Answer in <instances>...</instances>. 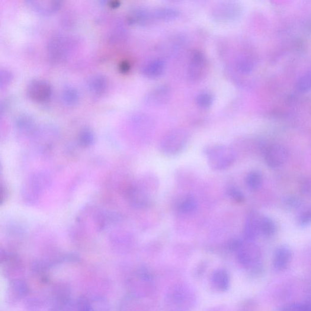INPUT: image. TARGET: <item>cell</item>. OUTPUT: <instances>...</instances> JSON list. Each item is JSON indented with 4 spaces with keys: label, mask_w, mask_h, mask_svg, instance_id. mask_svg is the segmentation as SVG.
<instances>
[{
    "label": "cell",
    "mask_w": 311,
    "mask_h": 311,
    "mask_svg": "<svg viewBox=\"0 0 311 311\" xmlns=\"http://www.w3.org/2000/svg\"><path fill=\"white\" fill-rule=\"evenodd\" d=\"M17 126L21 130H27L34 126V121L33 118L28 114H21L16 120Z\"/></svg>",
    "instance_id": "4316f807"
},
{
    "label": "cell",
    "mask_w": 311,
    "mask_h": 311,
    "mask_svg": "<svg viewBox=\"0 0 311 311\" xmlns=\"http://www.w3.org/2000/svg\"><path fill=\"white\" fill-rule=\"evenodd\" d=\"M285 206L288 208H296L300 206V201L299 199H298L296 197H288L285 199L284 201Z\"/></svg>",
    "instance_id": "d6a6232c"
},
{
    "label": "cell",
    "mask_w": 311,
    "mask_h": 311,
    "mask_svg": "<svg viewBox=\"0 0 311 311\" xmlns=\"http://www.w3.org/2000/svg\"><path fill=\"white\" fill-rule=\"evenodd\" d=\"M121 5V2L119 1H111L109 3L108 6H110L111 8L115 9L117 8Z\"/></svg>",
    "instance_id": "e575fe53"
},
{
    "label": "cell",
    "mask_w": 311,
    "mask_h": 311,
    "mask_svg": "<svg viewBox=\"0 0 311 311\" xmlns=\"http://www.w3.org/2000/svg\"><path fill=\"white\" fill-rule=\"evenodd\" d=\"M259 219L260 217L255 213L250 214L247 218L243 228L244 240L246 241L254 242L260 234Z\"/></svg>",
    "instance_id": "5bb4252c"
},
{
    "label": "cell",
    "mask_w": 311,
    "mask_h": 311,
    "mask_svg": "<svg viewBox=\"0 0 311 311\" xmlns=\"http://www.w3.org/2000/svg\"><path fill=\"white\" fill-rule=\"evenodd\" d=\"M14 79L13 74L7 69H2L0 73V87L1 89L6 88L9 85Z\"/></svg>",
    "instance_id": "f546056e"
},
{
    "label": "cell",
    "mask_w": 311,
    "mask_h": 311,
    "mask_svg": "<svg viewBox=\"0 0 311 311\" xmlns=\"http://www.w3.org/2000/svg\"><path fill=\"white\" fill-rule=\"evenodd\" d=\"M242 8L234 2H224L216 5L211 12V17L219 23H230L240 17Z\"/></svg>",
    "instance_id": "52a82bcc"
},
{
    "label": "cell",
    "mask_w": 311,
    "mask_h": 311,
    "mask_svg": "<svg viewBox=\"0 0 311 311\" xmlns=\"http://www.w3.org/2000/svg\"><path fill=\"white\" fill-rule=\"evenodd\" d=\"M26 3L33 11L44 15L55 13L62 6L61 2L55 0H28Z\"/></svg>",
    "instance_id": "7c38bea8"
},
{
    "label": "cell",
    "mask_w": 311,
    "mask_h": 311,
    "mask_svg": "<svg viewBox=\"0 0 311 311\" xmlns=\"http://www.w3.org/2000/svg\"><path fill=\"white\" fill-rule=\"evenodd\" d=\"M236 68L243 75H248L254 68V61L248 56L241 55L236 60Z\"/></svg>",
    "instance_id": "603a6c76"
},
{
    "label": "cell",
    "mask_w": 311,
    "mask_h": 311,
    "mask_svg": "<svg viewBox=\"0 0 311 311\" xmlns=\"http://www.w3.org/2000/svg\"><path fill=\"white\" fill-rule=\"evenodd\" d=\"M127 19L128 23L138 26L147 25L154 21L152 11L141 6L131 9Z\"/></svg>",
    "instance_id": "8fae6325"
},
{
    "label": "cell",
    "mask_w": 311,
    "mask_h": 311,
    "mask_svg": "<svg viewBox=\"0 0 311 311\" xmlns=\"http://www.w3.org/2000/svg\"><path fill=\"white\" fill-rule=\"evenodd\" d=\"M284 311H311V306L303 303L294 304L288 306Z\"/></svg>",
    "instance_id": "1f68e13d"
},
{
    "label": "cell",
    "mask_w": 311,
    "mask_h": 311,
    "mask_svg": "<svg viewBox=\"0 0 311 311\" xmlns=\"http://www.w3.org/2000/svg\"><path fill=\"white\" fill-rule=\"evenodd\" d=\"M87 87L89 92L96 97H101L107 92L109 88L108 80L101 74L92 75L87 82Z\"/></svg>",
    "instance_id": "4fadbf2b"
},
{
    "label": "cell",
    "mask_w": 311,
    "mask_h": 311,
    "mask_svg": "<svg viewBox=\"0 0 311 311\" xmlns=\"http://www.w3.org/2000/svg\"><path fill=\"white\" fill-rule=\"evenodd\" d=\"M154 20L168 21L174 20L179 16L177 9L171 7L158 8L152 11Z\"/></svg>",
    "instance_id": "d6986e66"
},
{
    "label": "cell",
    "mask_w": 311,
    "mask_h": 311,
    "mask_svg": "<svg viewBox=\"0 0 311 311\" xmlns=\"http://www.w3.org/2000/svg\"><path fill=\"white\" fill-rule=\"evenodd\" d=\"M288 157V151L280 144H271L264 150L265 161L271 168H280L287 161Z\"/></svg>",
    "instance_id": "9c48e42d"
},
{
    "label": "cell",
    "mask_w": 311,
    "mask_h": 311,
    "mask_svg": "<svg viewBox=\"0 0 311 311\" xmlns=\"http://www.w3.org/2000/svg\"><path fill=\"white\" fill-rule=\"evenodd\" d=\"M80 99L79 92L75 86L68 85L62 91V99L63 103L69 107H74L78 103Z\"/></svg>",
    "instance_id": "44dd1931"
},
{
    "label": "cell",
    "mask_w": 311,
    "mask_h": 311,
    "mask_svg": "<svg viewBox=\"0 0 311 311\" xmlns=\"http://www.w3.org/2000/svg\"><path fill=\"white\" fill-rule=\"evenodd\" d=\"M166 69V62L162 59L149 61L143 65L142 73L147 78L156 79L161 77Z\"/></svg>",
    "instance_id": "2e32d148"
},
{
    "label": "cell",
    "mask_w": 311,
    "mask_h": 311,
    "mask_svg": "<svg viewBox=\"0 0 311 311\" xmlns=\"http://www.w3.org/2000/svg\"><path fill=\"white\" fill-rule=\"evenodd\" d=\"M197 206L196 199L191 195H185L179 199L176 204V209L179 213L189 214L196 210Z\"/></svg>",
    "instance_id": "ac0fdd59"
},
{
    "label": "cell",
    "mask_w": 311,
    "mask_h": 311,
    "mask_svg": "<svg viewBox=\"0 0 311 311\" xmlns=\"http://www.w3.org/2000/svg\"><path fill=\"white\" fill-rule=\"evenodd\" d=\"M213 102L214 96L210 92L202 91L197 95V105L198 107L204 109V110L210 108Z\"/></svg>",
    "instance_id": "d4e9b609"
},
{
    "label": "cell",
    "mask_w": 311,
    "mask_h": 311,
    "mask_svg": "<svg viewBox=\"0 0 311 311\" xmlns=\"http://www.w3.org/2000/svg\"><path fill=\"white\" fill-rule=\"evenodd\" d=\"M297 223L301 227H306L311 224V206L304 208L297 217Z\"/></svg>",
    "instance_id": "83f0119b"
},
{
    "label": "cell",
    "mask_w": 311,
    "mask_h": 311,
    "mask_svg": "<svg viewBox=\"0 0 311 311\" xmlns=\"http://www.w3.org/2000/svg\"><path fill=\"white\" fill-rule=\"evenodd\" d=\"M208 165L216 171L230 168L235 161V153L230 147L223 145L210 146L205 149Z\"/></svg>",
    "instance_id": "6da1fadb"
},
{
    "label": "cell",
    "mask_w": 311,
    "mask_h": 311,
    "mask_svg": "<svg viewBox=\"0 0 311 311\" xmlns=\"http://www.w3.org/2000/svg\"><path fill=\"white\" fill-rule=\"evenodd\" d=\"M297 89L301 92L308 91L311 89V72L301 77L297 84Z\"/></svg>",
    "instance_id": "f1b7e54d"
},
{
    "label": "cell",
    "mask_w": 311,
    "mask_h": 311,
    "mask_svg": "<svg viewBox=\"0 0 311 311\" xmlns=\"http://www.w3.org/2000/svg\"><path fill=\"white\" fill-rule=\"evenodd\" d=\"M171 90L168 85H162L151 90L145 98L146 103L150 106H160L165 104L171 98Z\"/></svg>",
    "instance_id": "30bf717a"
},
{
    "label": "cell",
    "mask_w": 311,
    "mask_h": 311,
    "mask_svg": "<svg viewBox=\"0 0 311 311\" xmlns=\"http://www.w3.org/2000/svg\"><path fill=\"white\" fill-rule=\"evenodd\" d=\"M207 60L205 54L200 50H195L191 54L187 70V77L190 81L198 82L206 76Z\"/></svg>",
    "instance_id": "8992f818"
},
{
    "label": "cell",
    "mask_w": 311,
    "mask_h": 311,
    "mask_svg": "<svg viewBox=\"0 0 311 311\" xmlns=\"http://www.w3.org/2000/svg\"><path fill=\"white\" fill-rule=\"evenodd\" d=\"M131 69V65L129 61L124 60L120 62L118 65V70L122 74H127L130 71Z\"/></svg>",
    "instance_id": "836d02e7"
},
{
    "label": "cell",
    "mask_w": 311,
    "mask_h": 311,
    "mask_svg": "<svg viewBox=\"0 0 311 311\" xmlns=\"http://www.w3.org/2000/svg\"><path fill=\"white\" fill-rule=\"evenodd\" d=\"M195 303L193 293L185 286L173 288L165 300V311H188Z\"/></svg>",
    "instance_id": "7a4b0ae2"
},
{
    "label": "cell",
    "mask_w": 311,
    "mask_h": 311,
    "mask_svg": "<svg viewBox=\"0 0 311 311\" xmlns=\"http://www.w3.org/2000/svg\"><path fill=\"white\" fill-rule=\"evenodd\" d=\"M213 286L220 291H225L229 287L230 278L228 273L223 269H219L211 277Z\"/></svg>",
    "instance_id": "ffe728a7"
},
{
    "label": "cell",
    "mask_w": 311,
    "mask_h": 311,
    "mask_svg": "<svg viewBox=\"0 0 311 311\" xmlns=\"http://www.w3.org/2000/svg\"><path fill=\"white\" fill-rule=\"evenodd\" d=\"M260 234L266 237L274 236L277 232V225L275 221L268 217H260L259 219Z\"/></svg>",
    "instance_id": "7402d4cb"
},
{
    "label": "cell",
    "mask_w": 311,
    "mask_h": 311,
    "mask_svg": "<svg viewBox=\"0 0 311 311\" xmlns=\"http://www.w3.org/2000/svg\"><path fill=\"white\" fill-rule=\"evenodd\" d=\"M27 93L28 97L32 101L36 103H45L52 96V86L45 80L34 79L29 83Z\"/></svg>",
    "instance_id": "ba28073f"
},
{
    "label": "cell",
    "mask_w": 311,
    "mask_h": 311,
    "mask_svg": "<svg viewBox=\"0 0 311 311\" xmlns=\"http://www.w3.org/2000/svg\"><path fill=\"white\" fill-rule=\"evenodd\" d=\"M291 249L286 246H281L275 250L273 258L274 268L278 271L286 269L291 260Z\"/></svg>",
    "instance_id": "e0dca14e"
},
{
    "label": "cell",
    "mask_w": 311,
    "mask_h": 311,
    "mask_svg": "<svg viewBox=\"0 0 311 311\" xmlns=\"http://www.w3.org/2000/svg\"><path fill=\"white\" fill-rule=\"evenodd\" d=\"M190 136L182 128H175L166 133L160 142L159 149L163 155L175 156L180 153L188 143Z\"/></svg>",
    "instance_id": "3957f363"
},
{
    "label": "cell",
    "mask_w": 311,
    "mask_h": 311,
    "mask_svg": "<svg viewBox=\"0 0 311 311\" xmlns=\"http://www.w3.org/2000/svg\"><path fill=\"white\" fill-rule=\"evenodd\" d=\"M79 311H107L108 304L102 298H83L78 302Z\"/></svg>",
    "instance_id": "9a60e30c"
},
{
    "label": "cell",
    "mask_w": 311,
    "mask_h": 311,
    "mask_svg": "<svg viewBox=\"0 0 311 311\" xmlns=\"http://www.w3.org/2000/svg\"><path fill=\"white\" fill-rule=\"evenodd\" d=\"M235 252L238 261L245 268L252 269L258 268L261 253L254 242L242 240Z\"/></svg>",
    "instance_id": "277c9868"
},
{
    "label": "cell",
    "mask_w": 311,
    "mask_h": 311,
    "mask_svg": "<svg viewBox=\"0 0 311 311\" xmlns=\"http://www.w3.org/2000/svg\"><path fill=\"white\" fill-rule=\"evenodd\" d=\"M245 184L249 190H258L262 184L261 173L258 171H252L248 173L245 178Z\"/></svg>",
    "instance_id": "cb8c5ba5"
},
{
    "label": "cell",
    "mask_w": 311,
    "mask_h": 311,
    "mask_svg": "<svg viewBox=\"0 0 311 311\" xmlns=\"http://www.w3.org/2000/svg\"><path fill=\"white\" fill-rule=\"evenodd\" d=\"M69 38L61 34L54 35L48 41V57L53 62H60L65 59L70 50Z\"/></svg>",
    "instance_id": "5b68a950"
},
{
    "label": "cell",
    "mask_w": 311,
    "mask_h": 311,
    "mask_svg": "<svg viewBox=\"0 0 311 311\" xmlns=\"http://www.w3.org/2000/svg\"><path fill=\"white\" fill-rule=\"evenodd\" d=\"M94 139V135L91 130L88 128H85L82 130L79 135L80 142L84 146H88L92 142Z\"/></svg>",
    "instance_id": "4dcf8cb0"
},
{
    "label": "cell",
    "mask_w": 311,
    "mask_h": 311,
    "mask_svg": "<svg viewBox=\"0 0 311 311\" xmlns=\"http://www.w3.org/2000/svg\"><path fill=\"white\" fill-rule=\"evenodd\" d=\"M226 194L227 196L236 203L241 204L245 201V195L238 187L235 185H230L227 188Z\"/></svg>",
    "instance_id": "484cf974"
}]
</instances>
